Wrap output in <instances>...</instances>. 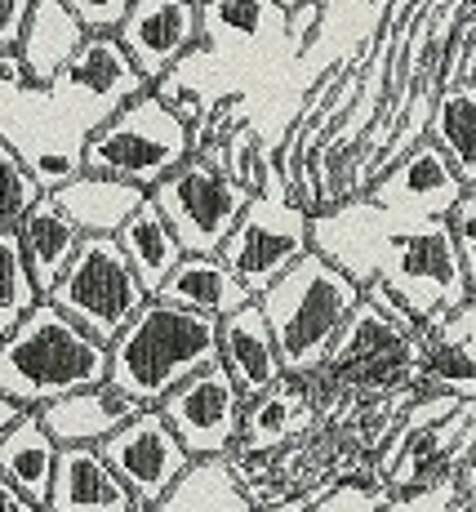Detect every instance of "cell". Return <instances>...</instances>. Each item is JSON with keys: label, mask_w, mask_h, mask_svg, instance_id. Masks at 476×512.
<instances>
[{"label": "cell", "mask_w": 476, "mask_h": 512, "mask_svg": "<svg viewBox=\"0 0 476 512\" xmlns=\"http://www.w3.org/2000/svg\"><path fill=\"white\" fill-rule=\"evenodd\" d=\"M210 361H218V317L161 294H152L130 326L107 343V379L138 406H161L187 374Z\"/></svg>", "instance_id": "1"}, {"label": "cell", "mask_w": 476, "mask_h": 512, "mask_svg": "<svg viewBox=\"0 0 476 512\" xmlns=\"http://www.w3.org/2000/svg\"><path fill=\"white\" fill-rule=\"evenodd\" d=\"M356 303H361V281H352L321 250H307L267 285L259 294V308L276 334L285 374L325 370V357L343 334L347 317L356 312Z\"/></svg>", "instance_id": "2"}, {"label": "cell", "mask_w": 476, "mask_h": 512, "mask_svg": "<svg viewBox=\"0 0 476 512\" xmlns=\"http://www.w3.org/2000/svg\"><path fill=\"white\" fill-rule=\"evenodd\" d=\"M98 379H107V343L76 326L54 299H41L0 339V392L27 410Z\"/></svg>", "instance_id": "3"}, {"label": "cell", "mask_w": 476, "mask_h": 512, "mask_svg": "<svg viewBox=\"0 0 476 512\" xmlns=\"http://www.w3.org/2000/svg\"><path fill=\"white\" fill-rule=\"evenodd\" d=\"M192 156V125L147 85L81 139V165L152 192Z\"/></svg>", "instance_id": "4"}, {"label": "cell", "mask_w": 476, "mask_h": 512, "mask_svg": "<svg viewBox=\"0 0 476 512\" xmlns=\"http://www.w3.org/2000/svg\"><path fill=\"white\" fill-rule=\"evenodd\" d=\"M312 250V214L285 192L276 156L267 161L259 192L245 201L241 219L223 236V263L254 290V299L290 268L294 259Z\"/></svg>", "instance_id": "5"}, {"label": "cell", "mask_w": 476, "mask_h": 512, "mask_svg": "<svg viewBox=\"0 0 476 512\" xmlns=\"http://www.w3.org/2000/svg\"><path fill=\"white\" fill-rule=\"evenodd\" d=\"M45 299H54L58 308H63L76 326H85L98 343H112L152 294L138 281V272L130 268V259H125L116 236L89 232V236H81L72 263L63 268V277L54 281V290H49Z\"/></svg>", "instance_id": "6"}, {"label": "cell", "mask_w": 476, "mask_h": 512, "mask_svg": "<svg viewBox=\"0 0 476 512\" xmlns=\"http://www.w3.org/2000/svg\"><path fill=\"white\" fill-rule=\"evenodd\" d=\"M379 281L401 294L414 321L450 317L472 294L445 219H405L379 259Z\"/></svg>", "instance_id": "7"}, {"label": "cell", "mask_w": 476, "mask_h": 512, "mask_svg": "<svg viewBox=\"0 0 476 512\" xmlns=\"http://www.w3.org/2000/svg\"><path fill=\"white\" fill-rule=\"evenodd\" d=\"M147 196H152L156 210L170 219V228L178 241H183L187 254H218L223 250V236L232 232V223L241 219L245 201H250L254 192L245 183H236L210 156L192 152Z\"/></svg>", "instance_id": "8"}, {"label": "cell", "mask_w": 476, "mask_h": 512, "mask_svg": "<svg viewBox=\"0 0 476 512\" xmlns=\"http://www.w3.org/2000/svg\"><path fill=\"white\" fill-rule=\"evenodd\" d=\"M161 415L178 432V441L187 446L192 459L232 455L245 423V392L236 388V379L227 374L223 361H210L196 374H187L161 401Z\"/></svg>", "instance_id": "9"}, {"label": "cell", "mask_w": 476, "mask_h": 512, "mask_svg": "<svg viewBox=\"0 0 476 512\" xmlns=\"http://www.w3.org/2000/svg\"><path fill=\"white\" fill-rule=\"evenodd\" d=\"M103 459L116 468V477L130 486L134 504L156 512L165 499V490L178 481V472L192 464L187 446L178 441V432L165 423L161 406H143L134 419H125L112 437L98 441Z\"/></svg>", "instance_id": "10"}, {"label": "cell", "mask_w": 476, "mask_h": 512, "mask_svg": "<svg viewBox=\"0 0 476 512\" xmlns=\"http://www.w3.org/2000/svg\"><path fill=\"white\" fill-rule=\"evenodd\" d=\"M147 76L138 72V63L130 58V49L121 45L116 32H89L81 49L67 58V67L54 76L49 90H36V94H49L67 107H81L89 116V130L98 121L116 112L121 103H130L134 94L147 90Z\"/></svg>", "instance_id": "11"}, {"label": "cell", "mask_w": 476, "mask_h": 512, "mask_svg": "<svg viewBox=\"0 0 476 512\" xmlns=\"http://www.w3.org/2000/svg\"><path fill=\"white\" fill-rule=\"evenodd\" d=\"M463 192H468V183L459 179L450 156L432 139H423L401 161H392L388 170L374 174L361 196H370L374 205L401 214V219H445Z\"/></svg>", "instance_id": "12"}, {"label": "cell", "mask_w": 476, "mask_h": 512, "mask_svg": "<svg viewBox=\"0 0 476 512\" xmlns=\"http://www.w3.org/2000/svg\"><path fill=\"white\" fill-rule=\"evenodd\" d=\"M138 72L161 81L192 49H201V0H134L116 27Z\"/></svg>", "instance_id": "13"}, {"label": "cell", "mask_w": 476, "mask_h": 512, "mask_svg": "<svg viewBox=\"0 0 476 512\" xmlns=\"http://www.w3.org/2000/svg\"><path fill=\"white\" fill-rule=\"evenodd\" d=\"M218 361L236 379V388L245 392V401H254L272 383L285 379V361L276 348V334L267 326L259 299H250L245 308L218 317Z\"/></svg>", "instance_id": "14"}, {"label": "cell", "mask_w": 476, "mask_h": 512, "mask_svg": "<svg viewBox=\"0 0 476 512\" xmlns=\"http://www.w3.org/2000/svg\"><path fill=\"white\" fill-rule=\"evenodd\" d=\"M138 401L130 392H121L112 379H98L89 388H76L67 397H54L45 406H36V415L49 428V437L58 446H98L103 437H112L125 419L138 415Z\"/></svg>", "instance_id": "15"}, {"label": "cell", "mask_w": 476, "mask_h": 512, "mask_svg": "<svg viewBox=\"0 0 476 512\" xmlns=\"http://www.w3.org/2000/svg\"><path fill=\"white\" fill-rule=\"evenodd\" d=\"M41 512H134V495L98 446H58L54 486Z\"/></svg>", "instance_id": "16"}, {"label": "cell", "mask_w": 476, "mask_h": 512, "mask_svg": "<svg viewBox=\"0 0 476 512\" xmlns=\"http://www.w3.org/2000/svg\"><path fill=\"white\" fill-rule=\"evenodd\" d=\"M312 374H285L254 401H245V423L236 455H276L285 441H294L312 423Z\"/></svg>", "instance_id": "17"}, {"label": "cell", "mask_w": 476, "mask_h": 512, "mask_svg": "<svg viewBox=\"0 0 476 512\" xmlns=\"http://www.w3.org/2000/svg\"><path fill=\"white\" fill-rule=\"evenodd\" d=\"M49 196H54L58 210H63L85 236L89 232L116 236V232H121V223L147 201V187L125 183V179H112V174L81 170V174H72L67 183H58Z\"/></svg>", "instance_id": "18"}, {"label": "cell", "mask_w": 476, "mask_h": 512, "mask_svg": "<svg viewBox=\"0 0 476 512\" xmlns=\"http://www.w3.org/2000/svg\"><path fill=\"white\" fill-rule=\"evenodd\" d=\"M85 27L81 18L67 9V0H36L32 14H27L23 27V41H18V58L27 67V81L32 90H49L54 76L67 67V58L81 49L85 41Z\"/></svg>", "instance_id": "19"}, {"label": "cell", "mask_w": 476, "mask_h": 512, "mask_svg": "<svg viewBox=\"0 0 476 512\" xmlns=\"http://www.w3.org/2000/svg\"><path fill=\"white\" fill-rule=\"evenodd\" d=\"M156 294L170 303H183V308L210 312V317H227V312L245 308L254 299V290L227 268L223 254H183Z\"/></svg>", "instance_id": "20"}, {"label": "cell", "mask_w": 476, "mask_h": 512, "mask_svg": "<svg viewBox=\"0 0 476 512\" xmlns=\"http://www.w3.org/2000/svg\"><path fill=\"white\" fill-rule=\"evenodd\" d=\"M156 512H254V499L232 455H201L178 472Z\"/></svg>", "instance_id": "21"}, {"label": "cell", "mask_w": 476, "mask_h": 512, "mask_svg": "<svg viewBox=\"0 0 476 512\" xmlns=\"http://www.w3.org/2000/svg\"><path fill=\"white\" fill-rule=\"evenodd\" d=\"M81 228H76L72 219H67L63 210H58L54 196H41V201L32 205V210L18 219V241H23V259H27V272H32L36 290H41V299L49 290H54V281L63 277V268L72 263L76 245H81Z\"/></svg>", "instance_id": "22"}, {"label": "cell", "mask_w": 476, "mask_h": 512, "mask_svg": "<svg viewBox=\"0 0 476 512\" xmlns=\"http://www.w3.org/2000/svg\"><path fill=\"white\" fill-rule=\"evenodd\" d=\"M54 464H58V441L49 437L36 410H23L5 432H0V472L32 499L36 508H45L49 486H54Z\"/></svg>", "instance_id": "23"}, {"label": "cell", "mask_w": 476, "mask_h": 512, "mask_svg": "<svg viewBox=\"0 0 476 512\" xmlns=\"http://www.w3.org/2000/svg\"><path fill=\"white\" fill-rule=\"evenodd\" d=\"M116 241H121L125 259H130V268L138 272V281L147 285V294H156L165 285V277L174 272V263L183 259V241L174 236L170 219H165L161 210H156V201L147 196L143 205L130 214V219L121 223V232H116Z\"/></svg>", "instance_id": "24"}, {"label": "cell", "mask_w": 476, "mask_h": 512, "mask_svg": "<svg viewBox=\"0 0 476 512\" xmlns=\"http://www.w3.org/2000/svg\"><path fill=\"white\" fill-rule=\"evenodd\" d=\"M428 139L450 156L459 179L476 187V81H454L436 90Z\"/></svg>", "instance_id": "25"}, {"label": "cell", "mask_w": 476, "mask_h": 512, "mask_svg": "<svg viewBox=\"0 0 476 512\" xmlns=\"http://www.w3.org/2000/svg\"><path fill=\"white\" fill-rule=\"evenodd\" d=\"M405 339H414V334H405L401 326H396V321L383 317L374 303H365V294H361L356 312L347 317L343 334L334 339L330 357H325V370H343V366H352V361L379 357V352H388V348H401Z\"/></svg>", "instance_id": "26"}, {"label": "cell", "mask_w": 476, "mask_h": 512, "mask_svg": "<svg viewBox=\"0 0 476 512\" xmlns=\"http://www.w3.org/2000/svg\"><path fill=\"white\" fill-rule=\"evenodd\" d=\"M36 303H41V290H36L32 272H27L18 228H0V339H5Z\"/></svg>", "instance_id": "27"}, {"label": "cell", "mask_w": 476, "mask_h": 512, "mask_svg": "<svg viewBox=\"0 0 476 512\" xmlns=\"http://www.w3.org/2000/svg\"><path fill=\"white\" fill-rule=\"evenodd\" d=\"M276 0H201V45L205 41H254L263 36L267 18L276 14Z\"/></svg>", "instance_id": "28"}, {"label": "cell", "mask_w": 476, "mask_h": 512, "mask_svg": "<svg viewBox=\"0 0 476 512\" xmlns=\"http://www.w3.org/2000/svg\"><path fill=\"white\" fill-rule=\"evenodd\" d=\"M41 196H45V187L32 174L27 156L18 152L14 143L0 139V228H18V219H23Z\"/></svg>", "instance_id": "29"}, {"label": "cell", "mask_w": 476, "mask_h": 512, "mask_svg": "<svg viewBox=\"0 0 476 512\" xmlns=\"http://www.w3.org/2000/svg\"><path fill=\"white\" fill-rule=\"evenodd\" d=\"M450 223V236H454V250H459V263H463V277H468V290L476 294V187L454 201V210L445 214Z\"/></svg>", "instance_id": "30"}, {"label": "cell", "mask_w": 476, "mask_h": 512, "mask_svg": "<svg viewBox=\"0 0 476 512\" xmlns=\"http://www.w3.org/2000/svg\"><path fill=\"white\" fill-rule=\"evenodd\" d=\"M428 343H450V348H459L463 357L476 366V294H468V299L445 317V326L436 330Z\"/></svg>", "instance_id": "31"}, {"label": "cell", "mask_w": 476, "mask_h": 512, "mask_svg": "<svg viewBox=\"0 0 476 512\" xmlns=\"http://www.w3.org/2000/svg\"><path fill=\"white\" fill-rule=\"evenodd\" d=\"M27 156V152H23ZM27 165H32V174L41 179L45 192H54L58 183H67L72 174H81L85 165H81V147H72V152H58V147H45V152H36V156H27Z\"/></svg>", "instance_id": "32"}, {"label": "cell", "mask_w": 476, "mask_h": 512, "mask_svg": "<svg viewBox=\"0 0 476 512\" xmlns=\"http://www.w3.org/2000/svg\"><path fill=\"white\" fill-rule=\"evenodd\" d=\"M130 5L134 0H67V9L81 18L85 32H116Z\"/></svg>", "instance_id": "33"}, {"label": "cell", "mask_w": 476, "mask_h": 512, "mask_svg": "<svg viewBox=\"0 0 476 512\" xmlns=\"http://www.w3.org/2000/svg\"><path fill=\"white\" fill-rule=\"evenodd\" d=\"M361 294H365V303H374V308H379L388 321H396V326H401L405 334H414V339H419V321H414V312L405 308L401 294H396L388 281H379V277L365 281V285H361Z\"/></svg>", "instance_id": "34"}, {"label": "cell", "mask_w": 476, "mask_h": 512, "mask_svg": "<svg viewBox=\"0 0 476 512\" xmlns=\"http://www.w3.org/2000/svg\"><path fill=\"white\" fill-rule=\"evenodd\" d=\"M321 18H325L321 0H303V5L285 9V36L294 41V49H307V41H312L316 27H321Z\"/></svg>", "instance_id": "35"}, {"label": "cell", "mask_w": 476, "mask_h": 512, "mask_svg": "<svg viewBox=\"0 0 476 512\" xmlns=\"http://www.w3.org/2000/svg\"><path fill=\"white\" fill-rule=\"evenodd\" d=\"M36 0H0V49H18Z\"/></svg>", "instance_id": "36"}, {"label": "cell", "mask_w": 476, "mask_h": 512, "mask_svg": "<svg viewBox=\"0 0 476 512\" xmlns=\"http://www.w3.org/2000/svg\"><path fill=\"white\" fill-rule=\"evenodd\" d=\"M0 512H41V508H36L32 499H27L23 490L5 477V472H0Z\"/></svg>", "instance_id": "37"}, {"label": "cell", "mask_w": 476, "mask_h": 512, "mask_svg": "<svg viewBox=\"0 0 476 512\" xmlns=\"http://www.w3.org/2000/svg\"><path fill=\"white\" fill-rule=\"evenodd\" d=\"M23 410H27V406H18V401L9 397V392H0V432H5L9 423L18 419V415H23Z\"/></svg>", "instance_id": "38"}, {"label": "cell", "mask_w": 476, "mask_h": 512, "mask_svg": "<svg viewBox=\"0 0 476 512\" xmlns=\"http://www.w3.org/2000/svg\"><path fill=\"white\" fill-rule=\"evenodd\" d=\"M276 5H281V9H294V5H303V0H276Z\"/></svg>", "instance_id": "39"}, {"label": "cell", "mask_w": 476, "mask_h": 512, "mask_svg": "<svg viewBox=\"0 0 476 512\" xmlns=\"http://www.w3.org/2000/svg\"><path fill=\"white\" fill-rule=\"evenodd\" d=\"M472 459H476V446H472Z\"/></svg>", "instance_id": "40"}, {"label": "cell", "mask_w": 476, "mask_h": 512, "mask_svg": "<svg viewBox=\"0 0 476 512\" xmlns=\"http://www.w3.org/2000/svg\"><path fill=\"white\" fill-rule=\"evenodd\" d=\"M463 512H476V508H463Z\"/></svg>", "instance_id": "41"}, {"label": "cell", "mask_w": 476, "mask_h": 512, "mask_svg": "<svg viewBox=\"0 0 476 512\" xmlns=\"http://www.w3.org/2000/svg\"><path fill=\"white\" fill-rule=\"evenodd\" d=\"M472 9H476V0H472Z\"/></svg>", "instance_id": "42"}, {"label": "cell", "mask_w": 476, "mask_h": 512, "mask_svg": "<svg viewBox=\"0 0 476 512\" xmlns=\"http://www.w3.org/2000/svg\"><path fill=\"white\" fill-rule=\"evenodd\" d=\"M254 512H263V508H254Z\"/></svg>", "instance_id": "43"}]
</instances>
